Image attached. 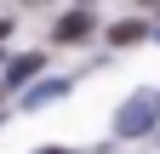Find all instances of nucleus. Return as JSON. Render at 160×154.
Segmentation results:
<instances>
[{
  "instance_id": "1",
  "label": "nucleus",
  "mask_w": 160,
  "mask_h": 154,
  "mask_svg": "<svg viewBox=\"0 0 160 154\" xmlns=\"http://www.w3.org/2000/svg\"><path fill=\"white\" fill-rule=\"evenodd\" d=\"M154 126H160V86H137L114 108V137H149Z\"/></svg>"
},
{
  "instance_id": "2",
  "label": "nucleus",
  "mask_w": 160,
  "mask_h": 154,
  "mask_svg": "<svg viewBox=\"0 0 160 154\" xmlns=\"http://www.w3.org/2000/svg\"><path fill=\"white\" fill-rule=\"evenodd\" d=\"M92 23H97L92 12H63V17L52 23V40H57V46H80V40L92 34Z\"/></svg>"
},
{
  "instance_id": "3",
  "label": "nucleus",
  "mask_w": 160,
  "mask_h": 154,
  "mask_svg": "<svg viewBox=\"0 0 160 154\" xmlns=\"http://www.w3.org/2000/svg\"><path fill=\"white\" fill-rule=\"evenodd\" d=\"M40 69H46V57H40V51H23V57H12V63H6V86H29Z\"/></svg>"
},
{
  "instance_id": "4",
  "label": "nucleus",
  "mask_w": 160,
  "mask_h": 154,
  "mask_svg": "<svg viewBox=\"0 0 160 154\" xmlns=\"http://www.w3.org/2000/svg\"><path fill=\"white\" fill-rule=\"evenodd\" d=\"M52 97H69V80H40L29 97H23V108H40V103H52Z\"/></svg>"
},
{
  "instance_id": "5",
  "label": "nucleus",
  "mask_w": 160,
  "mask_h": 154,
  "mask_svg": "<svg viewBox=\"0 0 160 154\" xmlns=\"http://www.w3.org/2000/svg\"><path fill=\"white\" fill-rule=\"evenodd\" d=\"M109 40H114V46H137V40H149V23H114Z\"/></svg>"
},
{
  "instance_id": "6",
  "label": "nucleus",
  "mask_w": 160,
  "mask_h": 154,
  "mask_svg": "<svg viewBox=\"0 0 160 154\" xmlns=\"http://www.w3.org/2000/svg\"><path fill=\"white\" fill-rule=\"evenodd\" d=\"M40 154H74V148H57V143H52V148H40Z\"/></svg>"
},
{
  "instance_id": "7",
  "label": "nucleus",
  "mask_w": 160,
  "mask_h": 154,
  "mask_svg": "<svg viewBox=\"0 0 160 154\" xmlns=\"http://www.w3.org/2000/svg\"><path fill=\"white\" fill-rule=\"evenodd\" d=\"M6 34H12V23H0V40H6Z\"/></svg>"
},
{
  "instance_id": "8",
  "label": "nucleus",
  "mask_w": 160,
  "mask_h": 154,
  "mask_svg": "<svg viewBox=\"0 0 160 154\" xmlns=\"http://www.w3.org/2000/svg\"><path fill=\"white\" fill-rule=\"evenodd\" d=\"M143 6H160V0H143Z\"/></svg>"
},
{
  "instance_id": "9",
  "label": "nucleus",
  "mask_w": 160,
  "mask_h": 154,
  "mask_svg": "<svg viewBox=\"0 0 160 154\" xmlns=\"http://www.w3.org/2000/svg\"><path fill=\"white\" fill-rule=\"evenodd\" d=\"M149 34H160V23H154V29H149Z\"/></svg>"
},
{
  "instance_id": "10",
  "label": "nucleus",
  "mask_w": 160,
  "mask_h": 154,
  "mask_svg": "<svg viewBox=\"0 0 160 154\" xmlns=\"http://www.w3.org/2000/svg\"><path fill=\"white\" fill-rule=\"evenodd\" d=\"M29 6H34V0H29Z\"/></svg>"
}]
</instances>
